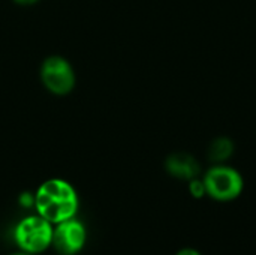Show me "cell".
Here are the masks:
<instances>
[{"mask_svg":"<svg viewBox=\"0 0 256 255\" xmlns=\"http://www.w3.org/2000/svg\"><path fill=\"white\" fill-rule=\"evenodd\" d=\"M34 206L39 216L51 224H58L74 218L78 209V197L68 182L51 179L38 189Z\"/></svg>","mask_w":256,"mask_h":255,"instance_id":"cell-1","label":"cell"},{"mask_svg":"<svg viewBox=\"0 0 256 255\" xmlns=\"http://www.w3.org/2000/svg\"><path fill=\"white\" fill-rule=\"evenodd\" d=\"M14 239L18 248L26 254L44 252L52 240L51 222L42 216H27L18 222L14 231Z\"/></svg>","mask_w":256,"mask_h":255,"instance_id":"cell-2","label":"cell"},{"mask_svg":"<svg viewBox=\"0 0 256 255\" xmlns=\"http://www.w3.org/2000/svg\"><path fill=\"white\" fill-rule=\"evenodd\" d=\"M206 189L210 197L219 201H230L240 195L243 191V177L242 174L226 165L213 167L204 177Z\"/></svg>","mask_w":256,"mask_h":255,"instance_id":"cell-3","label":"cell"},{"mask_svg":"<svg viewBox=\"0 0 256 255\" xmlns=\"http://www.w3.org/2000/svg\"><path fill=\"white\" fill-rule=\"evenodd\" d=\"M86 243V228L84 225L70 218L63 222H58L56 228H52V240L51 245L60 255L78 254Z\"/></svg>","mask_w":256,"mask_h":255,"instance_id":"cell-4","label":"cell"},{"mask_svg":"<svg viewBox=\"0 0 256 255\" xmlns=\"http://www.w3.org/2000/svg\"><path fill=\"white\" fill-rule=\"evenodd\" d=\"M42 81L52 93L64 95L72 90L75 77L70 65L62 57H50L42 66Z\"/></svg>","mask_w":256,"mask_h":255,"instance_id":"cell-5","label":"cell"},{"mask_svg":"<svg viewBox=\"0 0 256 255\" xmlns=\"http://www.w3.org/2000/svg\"><path fill=\"white\" fill-rule=\"evenodd\" d=\"M166 171L182 180H192L200 174V164L189 153H174L165 162Z\"/></svg>","mask_w":256,"mask_h":255,"instance_id":"cell-6","label":"cell"},{"mask_svg":"<svg viewBox=\"0 0 256 255\" xmlns=\"http://www.w3.org/2000/svg\"><path fill=\"white\" fill-rule=\"evenodd\" d=\"M232 153H234V143L226 137H219L213 140L208 147V158L216 164L225 162L226 159H230Z\"/></svg>","mask_w":256,"mask_h":255,"instance_id":"cell-7","label":"cell"},{"mask_svg":"<svg viewBox=\"0 0 256 255\" xmlns=\"http://www.w3.org/2000/svg\"><path fill=\"white\" fill-rule=\"evenodd\" d=\"M189 189H190V194H192L195 198H201L204 194H207V189H206V183H204V180H198L196 177L190 180Z\"/></svg>","mask_w":256,"mask_h":255,"instance_id":"cell-8","label":"cell"},{"mask_svg":"<svg viewBox=\"0 0 256 255\" xmlns=\"http://www.w3.org/2000/svg\"><path fill=\"white\" fill-rule=\"evenodd\" d=\"M20 203H21V206H24V207H30V206L34 204V197H32L30 194H22L21 198H20Z\"/></svg>","mask_w":256,"mask_h":255,"instance_id":"cell-9","label":"cell"},{"mask_svg":"<svg viewBox=\"0 0 256 255\" xmlns=\"http://www.w3.org/2000/svg\"><path fill=\"white\" fill-rule=\"evenodd\" d=\"M177 255H201V254H200V252H196V251H194V249L186 248V249H182V251H180Z\"/></svg>","mask_w":256,"mask_h":255,"instance_id":"cell-10","label":"cell"},{"mask_svg":"<svg viewBox=\"0 0 256 255\" xmlns=\"http://www.w3.org/2000/svg\"><path fill=\"white\" fill-rule=\"evenodd\" d=\"M16 3H20V5H33V3H36L38 0H15Z\"/></svg>","mask_w":256,"mask_h":255,"instance_id":"cell-11","label":"cell"},{"mask_svg":"<svg viewBox=\"0 0 256 255\" xmlns=\"http://www.w3.org/2000/svg\"><path fill=\"white\" fill-rule=\"evenodd\" d=\"M12 255H30V254H26V252H22V254H12Z\"/></svg>","mask_w":256,"mask_h":255,"instance_id":"cell-12","label":"cell"}]
</instances>
